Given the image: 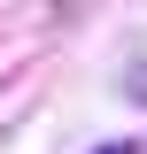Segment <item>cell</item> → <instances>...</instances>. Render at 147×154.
Masks as SVG:
<instances>
[{"label": "cell", "instance_id": "1", "mask_svg": "<svg viewBox=\"0 0 147 154\" xmlns=\"http://www.w3.org/2000/svg\"><path fill=\"white\" fill-rule=\"evenodd\" d=\"M93 154H124V146H93Z\"/></svg>", "mask_w": 147, "mask_h": 154}]
</instances>
